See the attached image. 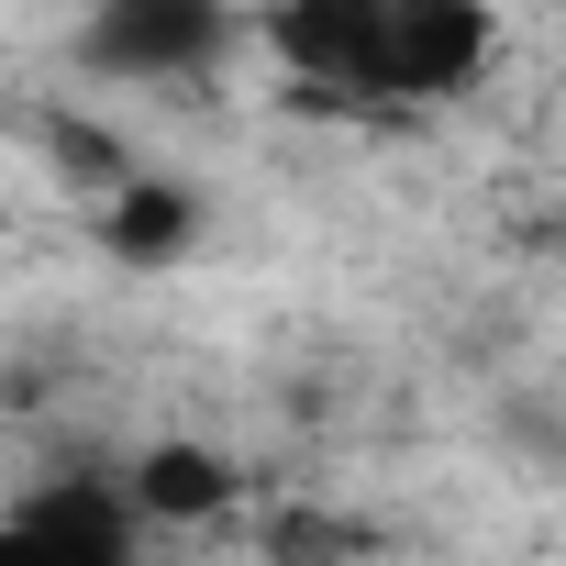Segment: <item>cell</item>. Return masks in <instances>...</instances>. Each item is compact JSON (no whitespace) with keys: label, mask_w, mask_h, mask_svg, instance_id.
<instances>
[{"label":"cell","mask_w":566,"mask_h":566,"mask_svg":"<svg viewBox=\"0 0 566 566\" xmlns=\"http://www.w3.org/2000/svg\"><path fill=\"white\" fill-rule=\"evenodd\" d=\"M266 45L345 101H433L489 67V12L467 0H290Z\"/></svg>","instance_id":"1"},{"label":"cell","mask_w":566,"mask_h":566,"mask_svg":"<svg viewBox=\"0 0 566 566\" xmlns=\"http://www.w3.org/2000/svg\"><path fill=\"white\" fill-rule=\"evenodd\" d=\"M222 45H233V23L211 12V0H112V12L78 23V56H90L101 78H145V90L200 78Z\"/></svg>","instance_id":"2"},{"label":"cell","mask_w":566,"mask_h":566,"mask_svg":"<svg viewBox=\"0 0 566 566\" xmlns=\"http://www.w3.org/2000/svg\"><path fill=\"white\" fill-rule=\"evenodd\" d=\"M0 566H134V511L78 478V489H45L0 522Z\"/></svg>","instance_id":"3"},{"label":"cell","mask_w":566,"mask_h":566,"mask_svg":"<svg viewBox=\"0 0 566 566\" xmlns=\"http://www.w3.org/2000/svg\"><path fill=\"white\" fill-rule=\"evenodd\" d=\"M189 222H200L189 189H156V178H123V200H112V244H123L134 266H145V255H178Z\"/></svg>","instance_id":"4"},{"label":"cell","mask_w":566,"mask_h":566,"mask_svg":"<svg viewBox=\"0 0 566 566\" xmlns=\"http://www.w3.org/2000/svg\"><path fill=\"white\" fill-rule=\"evenodd\" d=\"M222 489H233V478H222L211 455H189V444H156V455H145V478H134V500H145L156 522H189V511H222Z\"/></svg>","instance_id":"5"}]
</instances>
